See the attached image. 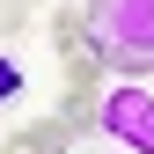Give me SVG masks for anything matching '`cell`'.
<instances>
[{"instance_id":"3","label":"cell","mask_w":154,"mask_h":154,"mask_svg":"<svg viewBox=\"0 0 154 154\" xmlns=\"http://www.w3.org/2000/svg\"><path fill=\"white\" fill-rule=\"evenodd\" d=\"M22 88H29V73L8 59V51H0V103H22Z\"/></svg>"},{"instance_id":"2","label":"cell","mask_w":154,"mask_h":154,"mask_svg":"<svg viewBox=\"0 0 154 154\" xmlns=\"http://www.w3.org/2000/svg\"><path fill=\"white\" fill-rule=\"evenodd\" d=\"M95 132L118 140L125 154H154V88L147 81H110L95 95Z\"/></svg>"},{"instance_id":"1","label":"cell","mask_w":154,"mask_h":154,"mask_svg":"<svg viewBox=\"0 0 154 154\" xmlns=\"http://www.w3.org/2000/svg\"><path fill=\"white\" fill-rule=\"evenodd\" d=\"M81 22L118 81H154V0H81Z\"/></svg>"},{"instance_id":"4","label":"cell","mask_w":154,"mask_h":154,"mask_svg":"<svg viewBox=\"0 0 154 154\" xmlns=\"http://www.w3.org/2000/svg\"><path fill=\"white\" fill-rule=\"evenodd\" d=\"M29 8H37V0H0V37L22 29V22H29Z\"/></svg>"}]
</instances>
